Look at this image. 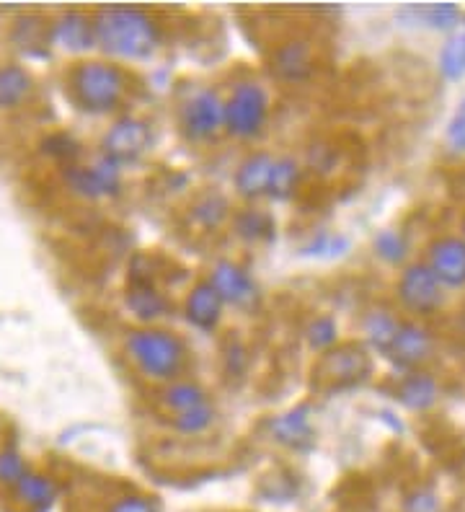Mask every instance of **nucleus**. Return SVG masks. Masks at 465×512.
<instances>
[{"mask_svg": "<svg viewBox=\"0 0 465 512\" xmlns=\"http://www.w3.org/2000/svg\"><path fill=\"white\" fill-rule=\"evenodd\" d=\"M29 474L24 456L16 448H3L0 450V484L13 489L24 476Z\"/></svg>", "mask_w": 465, "mask_h": 512, "instance_id": "7c9ffc66", "label": "nucleus"}, {"mask_svg": "<svg viewBox=\"0 0 465 512\" xmlns=\"http://www.w3.org/2000/svg\"><path fill=\"white\" fill-rule=\"evenodd\" d=\"M321 373L334 383L336 388L357 386L372 373V357L362 344H344L339 350H331L323 357Z\"/></svg>", "mask_w": 465, "mask_h": 512, "instance_id": "9b49d317", "label": "nucleus"}, {"mask_svg": "<svg viewBox=\"0 0 465 512\" xmlns=\"http://www.w3.org/2000/svg\"><path fill=\"white\" fill-rule=\"evenodd\" d=\"M65 184L73 194L86 197V200H99V197H114L122 189V166L99 156L88 166H65Z\"/></svg>", "mask_w": 465, "mask_h": 512, "instance_id": "6e6552de", "label": "nucleus"}, {"mask_svg": "<svg viewBox=\"0 0 465 512\" xmlns=\"http://www.w3.org/2000/svg\"><path fill=\"white\" fill-rule=\"evenodd\" d=\"M272 70L287 83L305 81L313 70V52L305 42L282 44L272 57Z\"/></svg>", "mask_w": 465, "mask_h": 512, "instance_id": "6ab92c4d", "label": "nucleus"}, {"mask_svg": "<svg viewBox=\"0 0 465 512\" xmlns=\"http://www.w3.org/2000/svg\"><path fill=\"white\" fill-rule=\"evenodd\" d=\"M181 132L189 140H210L225 127V101L212 88H199L179 112Z\"/></svg>", "mask_w": 465, "mask_h": 512, "instance_id": "423d86ee", "label": "nucleus"}, {"mask_svg": "<svg viewBox=\"0 0 465 512\" xmlns=\"http://www.w3.org/2000/svg\"><path fill=\"white\" fill-rule=\"evenodd\" d=\"M269 96L254 81H243L233 88L230 99L225 101V130L233 138L248 140L259 135L267 125Z\"/></svg>", "mask_w": 465, "mask_h": 512, "instance_id": "20e7f679", "label": "nucleus"}, {"mask_svg": "<svg viewBox=\"0 0 465 512\" xmlns=\"http://www.w3.org/2000/svg\"><path fill=\"white\" fill-rule=\"evenodd\" d=\"M434 355V337L432 331L419 321H401L396 339H393L388 360L393 368L411 373V370H422L424 363H429Z\"/></svg>", "mask_w": 465, "mask_h": 512, "instance_id": "1a4fd4ad", "label": "nucleus"}, {"mask_svg": "<svg viewBox=\"0 0 465 512\" xmlns=\"http://www.w3.org/2000/svg\"><path fill=\"white\" fill-rule=\"evenodd\" d=\"M277 158L272 153H251L236 171V189L246 200H259L267 197L269 182H272V171Z\"/></svg>", "mask_w": 465, "mask_h": 512, "instance_id": "2eb2a0df", "label": "nucleus"}, {"mask_svg": "<svg viewBox=\"0 0 465 512\" xmlns=\"http://www.w3.org/2000/svg\"><path fill=\"white\" fill-rule=\"evenodd\" d=\"M104 512H161L158 510V502L153 497H145V494H124L119 500H114L112 505L106 507Z\"/></svg>", "mask_w": 465, "mask_h": 512, "instance_id": "f704fd0d", "label": "nucleus"}, {"mask_svg": "<svg viewBox=\"0 0 465 512\" xmlns=\"http://www.w3.org/2000/svg\"><path fill=\"white\" fill-rule=\"evenodd\" d=\"M215 422V409L210 404L197 406V409H189V412H181L174 417V427L184 435H199L205 432L207 427Z\"/></svg>", "mask_w": 465, "mask_h": 512, "instance_id": "2f4dec72", "label": "nucleus"}, {"mask_svg": "<svg viewBox=\"0 0 465 512\" xmlns=\"http://www.w3.org/2000/svg\"><path fill=\"white\" fill-rule=\"evenodd\" d=\"M347 246L349 241L344 236H331V233H326V236L313 238V244L308 246V251L316 256H339L347 251Z\"/></svg>", "mask_w": 465, "mask_h": 512, "instance_id": "e433bc0d", "label": "nucleus"}, {"mask_svg": "<svg viewBox=\"0 0 465 512\" xmlns=\"http://www.w3.org/2000/svg\"><path fill=\"white\" fill-rule=\"evenodd\" d=\"M375 254H378L385 264L398 267V264L406 262V256H409V241H406V236H403L401 231H396V228H385V231H380L378 236H375Z\"/></svg>", "mask_w": 465, "mask_h": 512, "instance_id": "cd10ccee", "label": "nucleus"}, {"mask_svg": "<svg viewBox=\"0 0 465 512\" xmlns=\"http://www.w3.org/2000/svg\"><path fill=\"white\" fill-rule=\"evenodd\" d=\"M298 184H300V163L290 156L277 158L267 197H272L274 202H287L292 194L298 192Z\"/></svg>", "mask_w": 465, "mask_h": 512, "instance_id": "5701e85b", "label": "nucleus"}, {"mask_svg": "<svg viewBox=\"0 0 465 512\" xmlns=\"http://www.w3.org/2000/svg\"><path fill=\"white\" fill-rule=\"evenodd\" d=\"M463 32H465V29H463Z\"/></svg>", "mask_w": 465, "mask_h": 512, "instance_id": "58836bf2", "label": "nucleus"}, {"mask_svg": "<svg viewBox=\"0 0 465 512\" xmlns=\"http://www.w3.org/2000/svg\"><path fill=\"white\" fill-rule=\"evenodd\" d=\"M127 94V75L119 65L104 60L78 63L70 73V96L83 112L109 114L122 104Z\"/></svg>", "mask_w": 465, "mask_h": 512, "instance_id": "f03ea898", "label": "nucleus"}, {"mask_svg": "<svg viewBox=\"0 0 465 512\" xmlns=\"http://www.w3.org/2000/svg\"><path fill=\"white\" fill-rule=\"evenodd\" d=\"M11 492L16 497V502L29 512H47L57 500L55 479L37 474V471H29Z\"/></svg>", "mask_w": 465, "mask_h": 512, "instance_id": "a211bd4d", "label": "nucleus"}, {"mask_svg": "<svg viewBox=\"0 0 465 512\" xmlns=\"http://www.w3.org/2000/svg\"><path fill=\"white\" fill-rule=\"evenodd\" d=\"M406 11L416 13V21H422V26L429 29H442V32H450L463 21V11L458 6H450V3H434V6H422V8H406Z\"/></svg>", "mask_w": 465, "mask_h": 512, "instance_id": "bb28decb", "label": "nucleus"}, {"mask_svg": "<svg viewBox=\"0 0 465 512\" xmlns=\"http://www.w3.org/2000/svg\"><path fill=\"white\" fill-rule=\"evenodd\" d=\"M31 94V75L21 65H0V109H16Z\"/></svg>", "mask_w": 465, "mask_h": 512, "instance_id": "4be33fe9", "label": "nucleus"}, {"mask_svg": "<svg viewBox=\"0 0 465 512\" xmlns=\"http://www.w3.org/2000/svg\"><path fill=\"white\" fill-rule=\"evenodd\" d=\"M437 63H440V73L445 75L447 81H460V78H465V32L463 29L447 37V42L442 44Z\"/></svg>", "mask_w": 465, "mask_h": 512, "instance_id": "393cba45", "label": "nucleus"}, {"mask_svg": "<svg viewBox=\"0 0 465 512\" xmlns=\"http://www.w3.org/2000/svg\"><path fill=\"white\" fill-rule=\"evenodd\" d=\"M447 145H450L455 153H463L465 156V99L460 101L453 119H450V125H447Z\"/></svg>", "mask_w": 465, "mask_h": 512, "instance_id": "c9c22d12", "label": "nucleus"}, {"mask_svg": "<svg viewBox=\"0 0 465 512\" xmlns=\"http://www.w3.org/2000/svg\"><path fill=\"white\" fill-rule=\"evenodd\" d=\"M207 282L217 290V295L223 298L225 306L251 308L256 306V300H259V288H256L254 277L233 262L215 264L210 277H207Z\"/></svg>", "mask_w": 465, "mask_h": 512, "instance_id": "f8f14e48", "label": "nucleus"}, {"mask_svg": "<svg viewBox=\"0 0 465 512\" xmlns=\"http://www.w3.org/2000/svg\"><path fill=\"white\" fill-rule=\"evenodd\" d=\"M50 39L65 52H88L96 44L93 19H88L81 11L62 13L60 19L50 26Z\"/></svg>", "mask_w": 465, "mask_h": 512, "instance_id": "ddd939ff", "label": "nucleus"}, {"mask_svg": "<svg viewBox=\"0 0 465 512\" xmlns=\"http://www.w3.org/2000/svg\"><path fill=\"white\" fill-rule=\"evenodd\" d=\"M362 329H365V339L372 350H378L380 355H388L393 339H396L398 329H401V319L391 308H370L365 321H362Z\"/></svg>", "mask_w": 465, "mask_h": 512, "instance_id": "412c9836", "label": "nucleus"}, {"mask_svg": "<svg viewBox=\"0 0 465 512\" xmlns=\"http://www.w3.org/2000/svg\"><path fill=\"white\" fill-rule=\"evenodd\" d=\"M127 352L150 381H176L186 365V347L163 329H137L127 337Z\"/></svg>", "mask_w": 465, "mask_h": 512, "instance_id": "7ed1b4c3", "label": "nucleus"}, {"mask_svg": "<svg viewBox=\"0 0 465 512\" xmlns=\"http://www.w3.org/2000/svg\"><path fill=\"white\" fill-rule=\"evenodd\" d=\"M163 404H166L174 414H181L189 412V409H197V406L210 404V401H207L205 388L197 386V383L174 381L166 391H163Z\"/></svg>", "mask_w": 465, "mask_h": 512, "instance_id": "b1692460", "label": "nucleus"}, {"mask_svg": "<svg viewBox=\"0 0 465 512\" xmlns=\"http://www.w3.org/2000/svg\"><path fill=\"white\" fill-rule=\"evenodd\" d=\"M153 143L150 125L140 117L117 119L101 138V156L114 163H135L145 156Z\"/></svg>", "mask_w": 465, "mask_h": 512, "instance_id": "0eeeda50", "label": "nucleus"}, {"mask_svg": "<svg viewBox=\"0 0 465 512\" xmlns=\"http://www.w3.org/2000/svg\"><path fill=\"white\" fill-rule=\"evenodd\" d=\"M403 512H442V502L434 489L416 487L414 492L406 494V500H403Z\"/></svg>", "mask_w": 465, "mask_h": 512, "instance_id": "473e14b6", "label": "nucleus"}, {"mask_svg": "<svg viewBox=\"0 0 465 512\" xmlns=\"http://www.w3.org/2000/svg\"><path fill=\"white\" fill-rule=\"evenodd\" d=\"M272 432H274V440H277L279 445H285V448H292V450L310 448L313 440H316V435H313V425H310V417H308V406H298V409H292V412L274 419Z\"/></svg>", "mask_w": 465, "mask_h": 512, "instance_id": "f3484780", "label": "nucleus"}, {"mask_svg": "<svg viewBox=\"0 0 465 512\" xmlns=\"http://www.w3.org/2000/svg\"><path fill=\"white\" fill-rule=\"evenodd\" d=\"M445 285L437 280L427 262L406 264L396 282L401 306L416 316H434L445 306Z\"/></svg>", "mask_w": 465, "mask_h": 512, "instance_id": "39448f33", "label": "nucleus"}, {"mask_svg": "<svg viewBox=\"0 0 465 512\" xmlns=\"http://www.w3.org/2000/svg\"><path fill=\"white\" fill-rule=\"evenodd\" d=\"M305 337H308V344L313 350H331L339 339V326L331 316H318L305 329Z\"/></svg>", "mask_w": 465, "mask_h": 512, "instance_id": "c756f323", "label": "nucleus"}, {"mask_svg": "<svg viewBox=\"0 0 465 512\" xmlns=\"http://www.w3.org/2000/svg\"><path fill=\"white\" fill-rule=\"evenodd\" d=\"M460 238L465 241V213H463V218H460Z\"/></svg>", "mask_w": 465, "mask_h": 512, "instance_id": "4c0bfd02", "label": "nucleus"}, {"mask_svg": "<svg viewBox=\"0 0 465 512\" xmlns=\"http://www.w3.org/2000/svg\"><path fill=\"white\" fill-rule=\"evenodd\" d=\"M230 213V205L220 192H205L192 205V220L202 228H217Z\"/></svg>", "mask_w": 465, "mask_h": 512, "instance_id": "a878e982", "label": "nucleus"}, {"mask_svg": "<svg viewBox=\"0 0 465 512\" xmlns=\"http://www.w3.org/2000/svg\"><path fill=\"white\" fill-rule=\"evenodd\" d=\"M93 34L106 55L122 60H145L161 44V29L153 16L127 6L101 8L93 16Z\"/></svg>", "mask_w": 465, "mask_h": 512, "instance_id": "f257e3e1", "label": "nucleus"}, {"mask_svg": "<svg viewBox=\"0 0 465 512\" xmlns=\"http://www.w3.org/2000/svg\"><path fill=\"white\" fill-rule=\"evenodd\" d=\"M223 308V298L217 295V290L212 288L207 280L197 282V285L189 290L184 303L186 321L202 331H212L220 324V319H223Z\"/></svg>", "mask_w": 465, "mask_h": 512, "instance_id": "4468645a", "label": "nucleus"}, {"mask_svg": "<svg viewBox=\"0 0 465 512\" xmlns=\"http://www.w3.org/2000/svg\"><path fill=\"white\" fill-rule=\"evenodd\" d=\"M44 150H47L52 158H57V161H65L68 166H73L78 153H81V145L75 143L70 135L60 132V135H50V138L44 140Z\"/></svg>", "mask_w": 465, "mask_h": 512, "instance_id": "72a5a7b5", "label": "nucleus"}, {"mask_svg": "<svg viewBox=\"0 0 465 512\" xmlns=\"http://www.w3.org/2000/svg\"><path fill=\"white\" fill-rule=\"evenodd\" d=\"M127 306L135 313L140 321H155L166 316L168 300L158 293L153 282L148 277H132L130 293H127Z\"/></svg>", "mask_w": 465, "mask_h": 512, "instance_id": "aec40b11", "label": "nucleus"}, {"mask_svg": "<svg viewBox=\"0 0 465 512\" xmlns=\"http://www.w3.org/2000/svg\"><path fill=\"white\" fill-rule=\"evenodd\" d=\"M427 264L445 288H465V241L460 236H437L427 246Z\"/></svg>", "mask_w": 465, "mask_h": 512, "instance_id": "9d476101", "label": "nucleus"}, {"mask_svg": "<svg viewBox=\"0 0 465 512\" xmlns=\"http://www.w3.org/2000/svg\"><path fill=\"white\" fill-rule=\"evenodd\" d=\"M236 231L246 241H267L274 236V220L261 210H243L236 218Z\"/></svg>", "mask_w": 465, "mask_h": 512, "instance_id": "c85d7f7f", "label": "nucleus"}, {"mask_svg": "<svg viewBox=\"0 0 465 512\" xmlns=\"http://www.w3.org/2000/svg\"><path fill=\"white\" fill-rule=\"evenodd\" d=\"M396 399L411 412H427L440 399V383L427 370H411L398 381Z\"/></svg>", "mask_w": 465, "mask_h": 512, "instance_id": "dca6fc26", "label": "nucleus"}]
</instances>
